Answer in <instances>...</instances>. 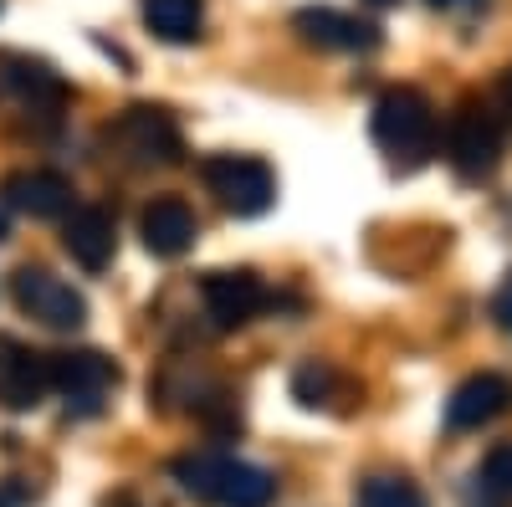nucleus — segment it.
Returning <instances> with one entry per match:
<instances>
[{"label": "nucleus", "instance_id": "obj_1", "mask_svg": "<svg viewBox=\"0 0 512 507\" xmlns=\"http://www.w3.org/2000/svg\"><path fill=\"white\" fill-rule=\"evenodd\" d=\"M169 477L180 482L185 497L205 507H267L277 497V477L256 461H241L231 451H190L175 456Z\"/></svg>", "mask_w": 512, "mask_h": 507}, {"label": "nucleus", "instance_id": "obj_2", "mask_svg": "<svg viewBox=\"0 0 512 507\" xmlns=\"http://www.w3.org/2000/svg\"><path fill=\"white\" fill-rule=\"evenodd\" d=\"M374 144L379 154L390 159V169L410 175V169L431 164L436 144H441V118H436V103L425 98L420 88H384L379 103H374Z\"/></svg>", "mask_w": 512, "mask_h": 507}, {"label": "nucleus", "instance_id": "obj_3", "mask_svg": "<svg viewBox=\"0 0 512 507\" xmlns=\"http://www.w3.org/2000/svg\"><path fill=\"white\" fill-rule=\"evenodd\" d=\"M103 149L118 164H128V169H169V164H180V154H185V134H180V123H175L169 108L134 103V108H123V113L108 118Z\"/></svg>", "mask_w": 512, "mask_h": 507}, {"label": "nucleus", "instance_id": "obj_4", "mask_svg": "<svg viewBox=\"0 0 512 507\" xmlns=\"http://www.w3.org/2000/svg\"><path fill=\"white\" fill-rule=\"evenodd\" d=\"M507 139H502V118L492 113L487 98H461L446 118V164L456 169L461 185H482L502 169Z\"/></svg>", "mask_w": 512, "mask_h": 507}, {"label": "nucleus", "instance_id": "obj_5", "mask_svg": "<svg viewBox=\"0 0 512 507\" xmlns=\"http://www.w3.org/2000/svg\"><path fill=\"white\" fill-rule=\"evenodd\" d=\"M200 180L205 190L221 200V210H231V216H262V210H272L277 200V175L267 159L256 154H210L200 159Z\"/></svg>", "mask_w": 512, "mask_h": 507}, {"label": "nucleus", "instance_id": "obj_6", "mask_svg": "<svg viewBox=\"0 0 512 507\" xmlns=\"http://www.w3.org/2000/svg\"><path fill=\"white\" fill-rule=\"evenodd\" d=\"M123 385V374L108 354L98 349H67V354H52V390L62 395V405L82 420H93L113 405Z\"/></svg>", "mask_w": 512, "mask_h": 507}, {"label": "nucleus", "instance_id": "obj_7", "mask_svg": "<svg viewBox=\"0 0 512 507\" xmlns=\"http://www.w3.org/2000/svg\"><path fill=\"white\" fill-rule=\"evenodd\" d=\"M11 303L31 323L57 328V333H72V328H82V318H88V298H82L72 282H62L57 272H47V267H21L11 277Z\"/></svg>", "mask_w": 512, "mask_h": 507}, {"label": "nucleus", "instance_id": "obj_8", "mask_svg": "<svg viewBox=\"0 0 512 507\" xmlns=\"http://www.w3.org/2000/svg\"><path fill=\"white\" fill-rule=\"evenodd\" d=\"M267 303H272L267 282L256 277V272H246V267L200 277V313H205L210 333H236V328H246Z\"/></svg>", "mask_w": 512, "mask_h": 507}, {"label": "nucleus", "instance_id": "obj_9", "mask_svg": "<svg viewBox=\"0 0 512 507\" xmlns=\"http://www.w3.org/2000/svg\"><path fill=\"white\" fill-rule=\"evenodd\" d=\"M154 400L164 410H185V415H200L210 420L216 410H231V390L216 369H205L200 359H169L159 385H154Z\"/></svg>", "mask_w": 512, "mask_h": 507}, {"label": "nucleus", "instance_id": "obj_10", "mask_svg": "<svg viewBox=\"0 0 512 507\" xmlns=\"http://www.w3.org/2000/svg\"><path fill=\"white\" fill-rule=\"evenodd\" d=\"M47 395H52V354H36L21 338L0 333V405L36 410Z\"/></svg>", "mask_w": 512, "mask_h": 507}, {"label": "nucleus", "instance_id": "obj_11", "mask_svg": "<svg viewBox=\"0 0 512 507\" xmlns=\"http://www.w3.org/2000/svg\"><path fill=\"white\" fill-rule=\"evenodd\" d=\"M292 31L303 47H318V52H374L379 47L374 21H359V16L333 11V6H303L292 16Z\"/></svg>", "mask_w": 512, "mask_h": 507}, {"label": "nucleus", "instance_id": "obj_12", "mask_svg": "<svg viewBox=\"0 0 512 507\" xmlns=\"http://www.w3.org/2000/svg\"><path fill=\"white\" fill-rule=\"evenodd\" d=\"M0 88L26 108H62L72 98L67 77L47 57H31V52H0Z\"/></svg>", "mask_w": 512, "mask_h": 507}, {"label": "nucleus", "instance_id": "obj_13", "mask_svg": "<svg viewBox=\"0 0 512 507\" xmlns=\"http://www.w3.org/2000/svg\"><path fill=\"white\" fill-rule=\"evenodd\" d=\"M0 200L31 221H57L72 216V185L57 169H16V175L0 180Z\"/></svg>", "mask_w": 512, "mask_h": 507}, {"label": "nucleus", "instance_id": "obj_14", "mask_svg": "<svg viewBox=\"0 0 512 507\" xmlns=\"http://www.w3.org/2000/svg\"><path fill=\"white\" fill-rule=\"evenodd\" d=\"M139 236H144V246L154 251V257L175 262V257H185V251L195 246L200 216H195L180 195H154V200L144 205V216H139Z\"/></svg>", "mask_w": 512, "mask_h": 507}, {"label": "nucleus", "instance_id": "obj_15", "mask_svg": "<svg viewBox=\"0 0 512 507\" xmlns=\"http://www.w3.org/2000/svg\"><path fill=\"white\" fill-rule=\"evenodd\" d=\"M62 246H67V257L77 267L103 272L113 262V251H118V221H113V210H103V205H72V216L62 226Z\"/></svg>", "mask_w": 512, "mask_h": 507}, {"label": "nucleus", "instance_id": "obj_16", "mask_svg": "<svg viewBox=\"0 0 512 507\" xmlns=\"http://www.w3.org/2000/svg\"><path fill=\"white\" fill-rule=\"evenodd\" d=\"M507 405H512V385L502 374H472V379H461V385L451 390L446 426L451 431H482V426H492L497 415H507Z\"/></svg>", "mask_w": 512, "mask_h": 507}, {"label": "nucleus", "instance_id": "obj_17", "mask_svg": "<svg viewBox=\"0 0 512 507\" xmlns=\"http://www.w3.org/2000/svg\"><path fill=\"white\" fill-rule=\"evenodd\" d=\"M139 16L169 47H190L205 36V0H139Z\"/></svg>", "mask_w": 512, "mask_h": 507}, {"label": "nucleus", "instance_id": "obj_18", "mask_svg": "<svg viewBox=\"0 0 512 507\" xmlns=\"http://www.w3.org/2000/svg\"><path fill=\"white\" fill-rule=\"evenodd\" d=\"M472 502L477 507H512V441H502L482 456V467L472 472Z\"/></svg>", "mask_w": 512, "mask_h": 507}, {"label": "nucleus", "instance_id": "obj_19", "mask_svg": "<svg viewBox=\"0 0 512 507\" xmlns=\"http://www.w3.org/2000/svg\"><path fill=\"white\" fill-rule=\"evenodd\" d=\"M354 497H359V507H431V502H425V492H420L410 477H400V472H374V477H364Z\"/></svg>", "mask_w": 512, "mask_h": 507}, {"label": "nucleus", "instance_id": "obj_20", "mask_svg": "<svg viewBox=\"0 0 512 507\" xmlns=\"http://www.w3.org/2000/svg\"><path fill=\"white\" fill-rule=\"evenodd\" d=\"M338 390H344V374H338L328 359H308L303 369L292 374V395L303 400L308 410H328Z\"/></svg>", "mask_w": 512, "mask_h": 507}, {"label": "nucleus", "instance_id": "obj_21", "mask_svg": "<svg viewBox=\"0 0 512 507\" xmlns=\"http://www.w3.org/2000/svg\"><path fill=\"white\" fill-rule=\"evenodd\" d=\"M492 318L512 333V272L502 277V287H497V298H492Z\"/></svg>", "mask_w": 512, "mask_h": 507}, {"label": "nucleus", "instance_id": "obj_22", "mask_svg": "<svg viewBox=\"0 0 512 507\" xmlns=\"http://www.w3.org/2000/svg\"><path fill=\"white\" fill-rule=\"evenodd\" d=\"M36 492L26 487V482H0V507H26Z\"/></svg>", "mask_w": 512, "mask_h": 507}, {"label": "nucleus", "instance_id": "obj_23", "mask_svg": "<svg viewBox=\"0 0 512 507\" xmlns=\"http://www.w3.org/2000/svg\"><path fill=\"white\" fill-rule=\"evenodd\" d=\"M113 507H164L154 492H144V487H128V492H118L113 497Z\"/></svg>", "mask_w": 512, "mask_h": 507}, {"label": "nucleus", "instance_id": "obj_24", "mask_svg": "<svg viewBox=\"0 0 512 507\" xmlns=\"http://www.w3.org/2000/svg\"><path fill=\"white\" fill-rule=\"evenodd\" d=\"M502 108H507V113H512V67H507V72H502Z\"/></svg>", "mask_w": 512, "mask_h": 507}, {"label": "nucleus", "instance_id": "obj_25", "mask_svg": "<svg viewBox=\"0 0 512 507\" xmlns=\"http://www.w3.org/2000/svg\"><path fill=\"white\" fill-rule=\"evenodd\" d=\"M369 6H400V0H369Z\"/></svg>", "mask_w": 512, "mask_h": 507}, {"label": "nucleus", "instance_id": "obj_26", "mask_svg": "<svg viewBox=\"0 0 512 507\" xmlns=\"http://www.w3.org/2000/svg\"><path fill=\"white\" fill-rule=\"evenodd\" d=\"M431 6H456V0H431Z\"/></svg>", "mask_w": 512, "mask_h": 507}, {"label": "nucleus", "instance_id": "obj_27", "mask_svg": "<svg viewBox=\"0 0 512 507\" xmlns=\"http://www.w3.org/2000/svg\"><path fill=\"white\" fill-rule=\"evenodd\" d=\"M0 236H6V221H0Z\"/></svg>", "mask_w": 512, "mask_h": 507}]
</instances>
